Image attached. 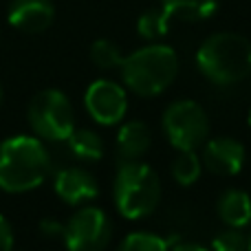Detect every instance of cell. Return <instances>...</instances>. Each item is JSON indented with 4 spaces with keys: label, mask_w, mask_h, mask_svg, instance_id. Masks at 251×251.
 <instances>
[{
    "label": "cell",
    "mask_w": 251,
    "mask_h": 251,
    "mask_svg": "<svg viewBox=\"0 0 251 251\" xmlns=\"http://www.w3.org/2000/svg\"><path fill=\"white\" fill-rule=\"evenodd\" d=\"M216 212L227 227H247L251 223V196L243 190H225L216 203Z\"/></svg>",
    "instance_id": "obj_13"
},
{
    "label": "cell",
    "mask_w": 251,
    "mask_h": 251,
    "mask_svg": "<svg viewBox=\"0 0 251 251\" xmlns=\"http://www.w3.org/2000/svg\"><path fill=\"white\" fill-rule=\"evenodd\" d=\"M172 251H212V249L203 247V245H199V243H174Z\"/></svg>",
    "instance_id": "obj_23"
},
{
    "label": "cell",
    "mask_w": 251,
    "mask_h": 251,
    "mask_svg": "<svg viewBox=\"0 0 251 251\" xmlns=\"http://www.w3.org/2000/svg\"><path fill=\"white\" fill-rule=\"evenodd\" d=\"M172 240L150 231H132L119 243L117 251H170Z\"/></svg>",
    "instance_id": "obj_18"
},
{
    "label": "cell",
    "mask_w": 251,
    "mask_h": 251,
    "mask_svg": "<svg viewBox=\"0 0 251 251\" xmlns=\"http://www.w3.org/2000/svg\"><path fill=\"white\" fill-rule=\"evenodd\" d=\"M40 231H42V236H47V238H62V236H64V225H62L60 221H55V218H44V221L40 223Z\"/></svg>",
    "instance_id": "obj_21"
},
{
    "label": "cell",
    "mask_w": 251,
    "mask_h": 251,
    "mask_svg": "<svg viewBox=\"0 0 251 251\" xmlns=\"http://www.w3.org/2000/svg\"><path fill=\"white\" fill-rule=\"evenodd\" d=\"M69 251H104L113 238V223L100 207H82L64 225Z\"/></svg>",
    "instance_id": "obj_7"
},
{
    "label": "cell",
    "mask_w": 251,
    "mask_h": 251,
    "mask_svg": "<svg viewBox=\"0 0 251 251\" xmlns=\"http://www.w3.org/2000/svg\"><path fill=\"white\" fill-rule=\"evenodd\" d=\"M170 20L172 18L163 11V9H148L139 16L137 20V33L148 42H156V40L165 38L170 31Z\"/></svg>",
    "instance_id": "obj_17"
},
{
    "label": "cell",
    "mask_w": 251,
    "mask_h": 251,
    "mask_svg": "<svg viewBox=\"0 0 251 251\" xmlns=\"http://www.w3.org/2000/svg\"><path fill=\"white\" fill-rule=\"evenodd\" d=\"M249 126H251V110H249Z\"/></svg>",
    "instance_id": "obj_25"
},
{
    "label": "cell",
    "mask_w": 251,
    "mask_h": 251,
    "mask_svg": "<svg viewBox=\"0 0 251 251\" xmlns=\"http://www.w3.org/2000/svg\"><path fill=\"white\" fill-rule=\"evenodd\" d=\"M212 251H249V236L238 227H227L212 240Z\"/></svg>",
    "instance_id": "obj_20"
},
{
    "label": "cell",
    "mask_w": 251,
    "mask_h": 251,
    "mask_svg": "<svg viewBox=\"0 0 251 251\" xmlns=\"http://www.w3.org/2000/svg\"><path fill=\"white\" fill-rule=\"evenodd\" d=\"M117 212L128 221L146 218L161 203V178L148 163L122 161L113 183Z\"/></svg>",
    "instance_id": "obj_4"
},
{
    "label": "cell",
    "mask_w": 251,
    "mask_h": 251,
    "mask_svg": "<svg viewBox=\"0 0 251 251\" xmlns=\"http://www.w3.org/2000/svg\"><path fill=\"white\" fill-rule=\"evenodd\" d=\"M163 132L176 150H196L207 141L209 119L201 104L192 100L172 101L163 110Z\"/></svg>",
    "instance_id": "obj_6"
},
{
    "label": "cell",
    "mask_w": 251,
    "mask_h": 251,
    "mask_svg": "<svg viewBox=\"0 0 251 251\" xmlns=\"http://www.w3.org/2000/svg\"><path fill=\"white\" fill-rule=\"evenodd\" d=\"M55 194L69 205H82L100 194L97 178L84 168H64L55 174Z\"/></svg>",
    "instance_id": "obj_11"
},
{
    "label": "cell",
    "mask_w": 251,
    "mask_h": 251,
    "mask_svg": "<svg viewBox=\"0 0 251 251\" xmlns=\"http://www.w3.org/2000/svg\"><path fill=\"white\" fill-rule=\"evenodd\" d=\"M0 106H2V86H0Z\"/></svg>",
    "instance_id": "obj_24"
},
{
    "label": "cell",
    "mask_w": 251,
    "mask_h": 251,
    "mask_svg": "<svg viewBox=\"0 0 251 251\" xmlns=\"http://www.w3.org/2000/svg\"><path fill=\"white\" fill-rule=\"evenodd\" d=\"M201 170H203V161L199 159L194 150H178V154L172 161V178L183 187H190L199 181Z\"/></svg>",
    "instance_id": "obj_16"
},
{
    "label": "cell",
    "mask_w": 251,
    "mask_h": 251,
    "mask_svg": "<svg viewBox=\"0 0 251 251\" xmlns=\"http://www.w3.org/2000/svg\"><path fill=\"white\" fill-rule=\"evenodd\" d=\"M51 170L47 148L35 137H11L0 143V190L20 194L44 183Z\"/></svg>",
    "instance_id": "obj_2"
},
{
    "label": "cell",
    "mask_w": 251,
    "mask_h": 251,
    "mask_svg": "<svg viewBox=\"0 0 251 251\" xmlns=\"http://www.w3.org/2000/svg\"><path fill=\"white\" fill-rule=\"evenodd\" d=\"M249 251H251V236H249Z\"/></svg>",
    "instance_id": "obj_26"
},
{
    "label": "cell",
    "mask_w": 251,
    "mask_h": 251,
    "mask_svg": "<svg viewBox=\"0 0 251 251\" xmlns=\"http://www.w3.org/2000/svg\"><path fill=\"white\" fill-rule=\"evenodd\" d=\"M0 251H13V231L2 214H0Z\"/></svg>",
    "instance_id": "obj_22"
},
{
    "label": "cell",
    "mask_w": 251,
    "mask_h": 251,
    "mask_svg": "<svg viewBox=\"0 0 251 251\" xmlns=\"http://www.w3.org/2000/svg\"><path fill=\"white\" fill-rule=\"evenodd\" d=\"M245 146L234 137L209 139L203 148V168L218 176H236L245 165Z\"/></svg>",
    "instance_id": "obj_9"
},
{
    "label": "cell",
    "mask_w": 251,
    "mask_h": 251,
    "mask_svg": "<svg viewBox=\"0 0 251 251\" xmlns=\"http://www.w3.org/2000/svg\"><path fill=\"white\" fill-rule=\"evenodd\" d=\"M66 146L75 159L86 161V163L100 161L104 156V141L93 130H73L71 137L66 139Z\"/></svg>",
    "instance_id": "obj_15"
},
{
    "label": "cell",
    "mask_w": 251,
    "mask_h": 251,
    "mask_svg": "<svg viewBox=\"0 0 251 251\" xmlns=\"http://www.w3.org/2000/svg\"><path fill=\"white\" fill-rule=\"evenodd\" d=\"M29 124L47 141H66L75 130L73 106L57 88L40 91L29 104Z\"/></svg>",
    "instance_id": "obj_5"
},
{
    "label": "cell",
    "mask_w": 251,
    "mask_h": 251,
    "mask_svg": "<svg viewBox=\"0 0 251 251\" xmlns=\"http://www.w3.org/2000/svg\"><path fill=\"white\" fill-rule=\"evenodd\" d=\"M84 106L88 115L101 126H115L126 117L128 110V95L126 88L110 79H97L86 88Z\"/></svg>",
    "instance_id": "obj_8"
},
{
    "label": "cell",
    "mask_w": 251,
    "mask_h": 251,
    "mask_svg": "<svg viewBox=\"0 0 251 251\" xmlns=\"http://www.w3.org/2000/svg\"><path fill=\"white\" fill-rule=\"evenodd\" d=\"M161 9L170 18L199 22L214 16V11L218 9V0H161Z\"/></svg>",
    "instance_id": "obj_14"
},
{
    "label": "cell",
    "mask_w": 251,
    "mask_h": 251,
    "mask_svg": "<svg viewBox=\"0 0 251 251\" xmlns=\"http://www.w3.org/2000/svg\"><path fill=\"white\" fill-rule=\"evenodd\" d=\"M53 18L51 0H13L9 4V25L25 33H42L53 25Z\"/></svg>",
    "instance_id": "obj_10"
},
{
    "label": "cell",
    "mask_w": 251,
    "mask_h": 251,
    "mask_svg": "<svg viewBox=\"0 0 251 251\" xmlns=\"http://www.w3.org/2000/svg\"><path fill=\"white\" fill-rule=\"evenodd\" d=\"M196 66L214 86H234L251 73V42L245 35L214 33L196 51Z\"/></svg>",
    "instance_id": "obj_1"
},
{
    "label": "cell",
    "mask_w": 251,
    "mask_h": 251,
    "mask_svg": "<svg viewBox=\"0 0 251 251\" xmlns=\"http://www.w3.org/2000/svg\"><path fill=\"white\" fill-rule=\"evenodd\" d=\"M152 143V134L143 122L134 119L119 128L117 132V154L122 161H139L148 152Z\"/></svg>",
    "instance_id": "obj_12"
},
{
    "label": "cell",
    "mask_w": 251,
    "mask_h": 251,
    "mask_svg": "<svg viewBox=\"0 0 251 251\" xmlns=\"http://www.w3.org/2000/svg\"><path fill=\"white\" fill-rule=\"evenodd\" d=\"M91 60L95 66H100V69H119L124 62V55L122 51H119V47L115 42H110V40H95L91 47Z\"/></svg>",
    "instance_id": "obj_19"
},
{
    "label": "cell",
    "mask_w": 251,
    "mask_h": 251,
    "mask_svg": "<svg viewBox=\"0 0 251 251\" xmlns=\"http://www.w3.org/2000/svg\"><path fill=\"white\" fill-rule=\"evenodd\" d=\"M124 84L139 97H154L163 93L178 75V55L168 44H148L124 57Z\"/></svg>",
    "instance_id": "obj_3"
}]
</instances>
